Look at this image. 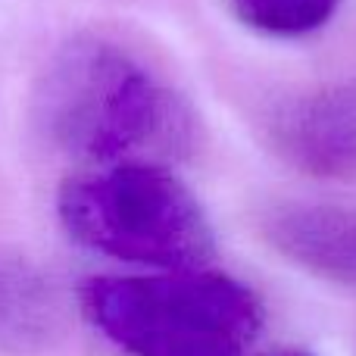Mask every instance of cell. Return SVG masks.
Listing matches in <instances>:
<instances>
[{
  "label": "cell",
  "instance_id": "cell-1",
  "mask_svg": "<svg viewBox=\"0 0 356 356\" xmlns=\"http://www.w3.org/2000/svg\"><path fill=\"white\" fill-rule=\"evenodd\" d=\"M31 119L60 154L91 166L160 163L197 141L188 100L113 35L81 31L47 60L31 94Z\"/></svg>",
  "mask_w": 356,
  "mask_h": 356
},
{
  "label": "cell",
  "instance_id": "cell-2",
  "mask_svg": "<svg viewBox=\"0 0 356 356\" xmlns=\"http://www.w3.org/2000/svg\"><path fill=\"white\" fill-rule=\"evenodd\" d=\"M79 303L129 356H244L263 328L257 291L209 269L97 275L79 288Z\"/></svg>",
  "mask_w": 356,
  "mask_h": 356
},
{
  "label": "cell",
  "instance_id": "cell-3",
  "mask_svg": "<svg viewBox=\"0 0 356 356\" xmlns=\"http://www.w3.org/2000/svg\"><path fill=\"white\" fill-rule=\"evenodd\" d=\"M56 216L81 247L131 266L203 269L216 253L200 200L160 163H116L69 175L56 191Z\"/></svg>",
  "mask_w": 356,
  "mask_h": 356
},
{
  "label": "cell",
  "instance_id": "cell-4",
  "mask_svg": "<svg viewBox=\"0 0 356 356\" xmlns=\"http://www.w3.org/2000/svg\"><path fill=\"white\" fill-rule=\"evenodd\" d=\"M269 150L309 178H356V81H334L282 104L266 125Z\"/></svg>",
  "mask_w": 356,
  "mask_h": 356
},
{
  "label": "cell",
  "instance_id": "cell-5",
  "mask_svg": "<svg viewBox=\"0 0 356 356\" xmlns=\"http://www.w3.org/2000/svg\"><path fill=\"white\" fill-rule=\"evenodd\" d=\"M266 244L291 266L356 288V209L338 203H278L259 219Z\"/></svg>",
  "mask_w": 356,
  "mask_h": 356
},
{
  "label": "cell",
  "instance_id": "cell-6",
  "mask_svg": "<svg viewBox=\"0 0 356 356\" xmlns=\"http://www.w3.org/2000/svg\"><path fill=\"white\" fill-rule=\"evenodd\" d=\"M60 307L50 282L22 253L0 250V356H35L54 341Z\"/></svg>",
  "mask_w": 356,
  "mask_h": 356
},
{
  "label": "cell",
  "instance_id": "cell-7",
  "mask_svg": "<svg viewBox=\"0 0 356 356\" xmlns=\"http://www.w3.org/2000/svg\"><path fill=\"white\" fill-rule=\"evenodd\" d=\"M341 0H232V13L269 38H303L325 29Z\"/></svg>",
  "mask_w": 356,
  "mask_h": 356
},
{
  "label": "cell",
  "instance_id": "cell-8",
  "mask_svg": "<svg viewBox=\"0 0 356 356\" xmlns=\"http://www.w3.org/2000/svg\"><path fill=\"white\" fill-rule=\"evenodd\" d=\"M282 356H309V353H282Z\"/></svg>",
  "mask_w": 356,
  "mask_h": 356
}]
</instances>
